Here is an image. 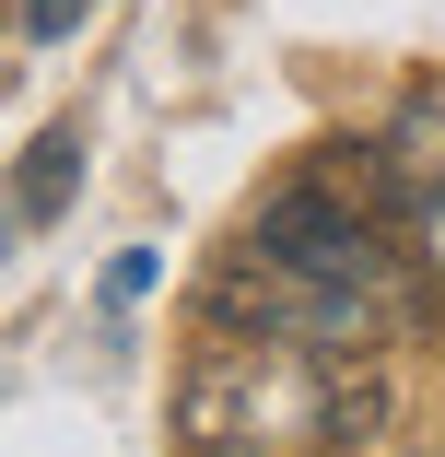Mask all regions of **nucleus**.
Wrapping results in <instances>:
<instances>
[{"mask_svg":"<svg viewBox=\"0 0 445 457\" xmlns=\"http://www.w3.org/2000/svg\"><path fill=\"white\" fill-rule=\"evenodd\" d=\"M258 246H270L282 270H305V282H328V294H364L375 305V282H387V235L351 212L328 176H282L270 200H258V223H246Z\"/></svg>","mask_w":445,"mask_h":457,"instance_id":"2","label":"nucleus"},{"mask_svg":"<svg viewBox=\"0 0 445 457\" xmlns=\"http://www.w3.org/2000/svg\"><path fill=\"white\" fill-rule=\"evenodd\" d=\"M82 12H95V0H24V24H36V36H59V24H82Z\"/></svg>","mask_w":445,"mask_h":457,"instance_id":"6","label":"nucleus"},{"mask_svg":"<svg viewBox=\"0 0 445 457\" xmlns=\"http://www.w3.org/2000/svg\"><path fill=\"white\" fill-rule=\"evenodd\" d=\"M410 270L445 294V200H410Z\"/></svg>","mask_w":445,"mask_h":457,"instance_id":"5","label":"nucleus"},{"mask_svg":"<svg viewBox=\"0 0 445 457\" xmlns=\"http://www.w3.org/2000/svg\"><path fill=\"white\" fill-rule=\"evenodd\" d=\"M70 176H82V129H47V141L24 153V188H12V212H24V223H59Z\"/></svg>","mask_w":445,"mask_h":457,"instance_id":"4","label":"nucleus"},{"mask_svg":"<svg viewBox=\"0 0 445 457\" xmlns=\"http://www.w3.org/2000/svg\"><path fill=\"white\" fill-rule=\"evenodd\" d=\"M328 363L317 340H235L200 328L188 376H176V445L188 457H293L328 445Z\"/></svg>","mask_w":445,"mask_h":457,"instance_id":"1","label":"nucleus"},{"mask_svg":"<svg viewBox=\"0 0 445 457\" xmlns=\"http://www.w3.org/2000/svg\"><path fill=\"white\" fill-rule=\"evenodd\" d=\"M375 188L410 212V200H445V95H410L375 141Z\"/></svg>","mask_w":445,"mask_h":457,"instance_id":"3","label":"nucleus"}]
</instances>
